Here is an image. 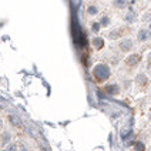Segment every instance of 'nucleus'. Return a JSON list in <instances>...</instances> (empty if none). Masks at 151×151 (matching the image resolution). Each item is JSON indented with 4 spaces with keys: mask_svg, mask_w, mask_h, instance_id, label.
I'll use <instances>...</instances> for the list:
<instances>
[{
    "mask_svg": "<svg viewBox=\"0 0 151 151\" xmlns=\"http://www.w3.org/2000/svg\"><path fill=\"white\" fill-rule=\"evenodd\" d=\"M93 76H94L99 81H106V80H109L110 76H111L110 66L106 64V63H99V64H96L94 68H93Z\"/></svg>",
    "mask_w": 151,
    "mask_h": 151,
    "instance_id": "f257e3e1",
    "label": "nucleus"
},
{
    "mask_svg": "<svg viewBox=\"0 0 151 151\" xmlns=\"http://www.w3.org/2000/svg\"><path fill=\"white\" fill-rule=\"evenodd\" d=\"M133 47H134V43H133L131 39H123V40H120V43H118V49H120V51H123V53L133 50Z\"/></svg>",
    "mask_w": 151,
    "mask_h": 151,
    "instance_id": "f03ea898",
    "label": "nucleus"
},
{
    "mask_svg": "<svg viewBox=\"0 0 151 151\" xmlns=\"http://www.w3.org/2000/svg\"><path fill=\"white\" fill-rule=\"evenodd\" d=\"M138 61H140V56H138V54H130V56L126 57V60H124L127 67H135V66L138 64Z\"/></svg>",
    "mask_w": 151,
    "mask_h": 151,
    "instance_id": "7ed1b4c3",
    "label": "nucleus"
},
{
    "mask_svg": "<svg viewBox=\"0 0 151 151\" xmlns=\"http://www.w3.org/2000/svg\"><path fill=\"white\" fill-rule=\"evenodd\" d=\"M150 36L151 34H150V30H148V29H140L138 33H137V39H138V42L144 43L150 39Z\"/></svg>",
    "mask_w": 151,
    "mask_h": 151,
    "instance_id": "20e7f679",
    "label": "nucleus"
},
{
    "mask_svg": "<svg viewBox=\"0 0 151 151\" xmlns=\"http://www.w3.org/2000/svg\"><path fill=\"white\" fill-rule=\"evenodd\" d=\"M118 91H120V87H118L117 84H109V86H106V93L110 94V96H117Z\"/></svg>",
    "mask_w": 151,
    "mask_h": 151,
    "instance_id": "39448f33",
    "label": "nucleus"
},
{
    "mask_svg": "<svg viewBox=\"0 0 151 151\" xmlns=\"http://www.w3.org/2000/svg\"><path fill=\"white\" fill-rule=\"evenodd\" d=\"M9 121H10V124L14 127H22V120L19 118V116L16 114H10L9 116Z\"/></svg>",
    "mask_w": 151,
    "mask_h": 151,
    "instance_id": "423d86ee",
    "label": "nucleus"
},
{
    "mask_svg": "<svg viewBox=\"0 0 151 151\" xmlns=\"http://www.w3.org/2000/svg\"><path fill=\"white\" fill-rule=\"evenodd\" d=\"M135 83L138 84V86H145V84H148V78H147V76L144 74V73H140V74L135 77Z\"/></svg>",
    "mask_w": 151,
    "mask_h": 151,
    "instance_id": "0eeeda50",
    "label": "nucleus"
},
{
    "mask_svg": "<svg viewBox=\"0 0 151 151\" xmlns=\"http://www.w3.org/2000/svg\"><path fill=\"white\" fill-rule=\"evenodd\" d=\"M113 6L116 9H126L128 6V0H113Z\"/></svg>",
    "mask_w": 151,
    "mask_h": 151,
    "instance_id": "6e6552de",
    "label": "nucleus"
},
{
    "mask_svg": "<svg viewBox=\"0 0 151 151\" xmlns=\"http://www.w3.org/2000/svg\"><path fill=\"white\" fill-rule=\"evenodd\" d=\"M10 140H12V134L9 131H3L1 133V144L7 145V144H10Z\"/></svg>",
    "mask_w": 151,
    "mask_h": 151,
    "instance_id": "1a4fd4ad",
    "label": "nucleus"
},
{
    "mask_svg": "<svg viewBox=\"0 0 151 151\" xmlns=\"http://www.w3.org/2000/svg\"><path fill=\"white\" fill-rule=\"evenodd\" d=\"M124 20H126L128 24H133L135 20H137V16L134 14V12H128L126 16H124Z\"/></svg>",
    "mask_w": 151,
    "mask_h": 151,
    "instance_id": "9d476101",
    "label": "nucleus"
},
{
    "mask_svg": "<svg viewBox=\"0 0 151 151\" xmlns=\"http://www.w3.org/2000/svg\"><path fill=\"white\" fill-rule=\"evenodd\" d=\"M97 13H99V6L97 4H90L87 7V14L88 16H96Z\"/></svg>",
    "mask_w": 151,
    "mask_h": 151,
    "instance_id": "9b49d317",
    "label": "nucleus"
},
{
    "mask_svg": "<svg viewBox=\"0 0 151 151\" xmlns=\"http://www.w3.org/2000/svg\"><path fill=\"white\" fill-rule=\"evenodd\" d=\"M103 44H104V40H103L101 37H96V39L93 40V46H94V49H97V50H100L101 47H103Z\"/></svg>",
    "mask_w": 151,
    "mask_h": 151,
    "instance_id": "f8f14e48",
    "label": "nucleus"
},
{
    "mask_svg": "<svg viewBox=\"0 0 151 151\" xmlns=\"http://www.w3.org/2000/svg\"><path fill=\"white\" fill-rule=\"evenodd\" d=\"M100 23H101V26H104V27H107V26L110 24V17L107 16V14H104V16L101 17Z\"/></svg>",
    "mask_w": 151,
    "mask_h": 151,
    "instance_id": "ddd939ff",
    "label": "nucleus"
},
{
    "mask_svg": "<svg viewBox=\"0 0 151 151\" xmlns=\"http://www.w3.org/2000/svg\"><path fill=\"white\" fill-rule=\"evenodd\" d=\"M134 150L135 151H144L145 150V145H144L141 141H137V143L134 144Z\"/></svg>",
    "mask_w": 151,
    "mask_h": 151,
    "instance_id": "4468645a",
    "label": "nucleus"
},
{
    "mask_svg": "<svg viewBox=\"0 0 151 151\" xmlns=\"http://www.w3.org/2000/svg\"><path fill=\"white\" fill-rule=\"evenodd\" d=\"M118 36H120V30H114V32H111V33L109 34V39H111V40H116Z\"/></svg>",
    "mask_w": 151,
    "mask_h": 151,
    "instance_id": "2eb2a0df",
    "label": "nucleus"
},
{
    "mask_svg": "<svg viewBox=\"0 0 151 151\" xmlns=\"http://www.w3.org/2000/svg\"><path fill=\"white\" fill-rule=\"evenodd\" d=\"M3 151H17V145L16 144H7L6 150H3Z\"/></svg>",
    "mask_w": 151,
    "mask_h": 151,
    "instance_id": "dca6fc26",
    "label": "nucleus"
},
{
    "mask_svg": "<svg viewBox=\"0 0 151 151\" xmlns=\"http://www.w3.org/2000/svg\"><path fill=\"white\" fill-rule=\"evenodd\" d=\"M100 26H101V23H93V24H91V30L97 33V32L100 30Z\"/></svg>",
    "mask_w": 151,
    "mask_h": 151,
    "instance_id": "f3484780",
    "label": "nucleus"
},
{
    "mask_svg": "<svg viewBox=\"0 0 151 151\" xmlns=\"http://www.w3.org/2000/svg\"><path fill=\"white\" fill-rule=\"evenodd\" d=\"M150 19H151V14H150V13L144 14V17H143V20H144V22H147V20H150Z\"/></svg>",
    "mask_w": 151,
    "mask_h": 151,
    "instance_id": "a211bd4d",
    "label": "nucleus"
},
{
    "mask_svg": "<svg viewBox=\"0 0 151 151\" xmlns=\"http://www.w3.org/2000/svg\"><path fill=\"white\" fill-rule=\"evenodd\" d=\"M148 117H150V120H151V111H150V114H148Z\"/></svg>",
    "mask_w": 151,
    "mask_h": 151,
    "instance_id": "6ab92c4d",
    "label": "nucleus"
}]
</instances>
